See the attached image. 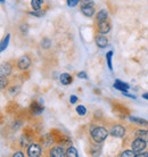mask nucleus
Here are the masks:
<instances>
[{
  "mask_svg": "<svg viewBox=\"0 0 148 157\" xmlns=\"http://www.w3.org/2000/svg\"><path fill=\"white\" fill-rule=\"evenodd\" d=\"M91 138L96 144H101L103 141H105L106 138L108 137V131L103 128V126H96L91 129Z\"/></svg>",
  "mask_w": 148,
  "mask_h": 157,
  "instance_id": "f257e3e1",
  "label": "nucleus"
},
{
  "mask_svg": "<svg viewBox=\"0 0 148 157\" xmlns=\"http://www.w3.org/2000/svg\"><path fill=\"white\" fill-rule=\"evenodd\" d=\"M30 66H31V58L27 55L21 56L20 58L17 59V67L21 71H26Z\"/></svg>",
  "mask_w": 148,
  "mask_h": 157,
  "instance_id": "f03ea898",
  "label": "nucleus"
},
{
  "mask_svg": "<svg viewBox=\"0 0 148 157\" xmlns=\"http://www.w3.org/2000/svg\"><path fill=\"white\" fill-rule=\"evenodd\" d=\"M147 147V141H145L140 138H137L136 140H133L132 144H131V148L132 150H134L136 153H140Z\"/></svg>",
  "mask_w": 148,
  "mask_h": 157,
  "instance_id": "7ed1b4c3",
  "label": "nucleus"
},
{
  "mask_svg": "<svg viewBox=\"0 0 148 157\" xmlns=\"http://www.w3.org/2000/svg\"><path fill=\"white\" fill-rule=\"evenodd\" d=\"M41 146L39 144H31L27 147V156L29 157H39L41 155Z\"/></svg>",
  "mask_w": 148,
  "mask_h": 157,
  "instance_id": "20e7f679",
  "label": "nucleus"
},
{
  "mask_svg": "<svg viewBox=\"0 0 148 157\" xmlns=\"http://www.w3.org/2000/svg\"><path fill=\"white\" fill-rule=\"evenodd\" d=\"M109 134L114 138H123L125 136V129L122 125H114L109 131Z\"/></svg>",
  "mask_w": 148,
  "mask_h": 157,
  "instance_id": "39448f33",
  "label": "nucleus"
},
{
  "mask_svg": "<svg viewBox=\"0 0 148 157\" xmlns=\"http://www.w3.org/2000/svg\"><path fill=\"white\" fill-rule=\"evenodd\" d=\"M51 157H64L66 156V151L64 150L62 146H55L50 149V153H49Z\"/></svg>",
  "mask_w": 148,
  "mask_h": 157,
  "instance_id": "423d86ee",
  "label": "nucleus"
},
{
  "mask_svg": "<svg viewBox=\"0 0 148 157\" xmlns=\"http://www.w3.org/2000/svg\"><path fill=\"white\" fill-rule=\"evenodd\" d=\"M97 30L100 34H107L109 31H111V24L107 22V21H104V22H99L97 26Z\"/></svg>",
  "mask_w": 148,
  "mask_h": 157,
  "instance_id": "0eeeda50",
  "label": "nucleus"
},
{
  "mask_svg": "<svg viewBox=\"0 0 148 157\" xmlns=\"http://www.w3.org/2000/svg\"><path fill=\"white\" fill-rule=\"evenodd\" d=\"M30 108H31V112L34 115H39L43 112V106L41 105V100L40 101H33Z\"/></svg>",
  "mask_w": 148,
  "mask_h": 157,
  "instance_id": "6e6552de",
  "label": "nucleus"
},
{
  "mask_svg": "<svg viewBox=\"0 0 148 157\" xmlns=\"http://www.w3.org/2000/svg\"><path fill=\"white\" fill-rule=\"evenodd\" d=\"M95 41H96L97 47L100 48V49L106 48L107 46H108V39H107L105 36H96V39H95Z\"/></svg>",
  "mask_w": 148,
  "mask_h": 157,
  "instance_id": "1a4fd4ad",
  "label": "nucleus"
},
{
  "mask_svg": "<svg viewBox=\"0 0 148 157\" xmlns=\"http://www.w3.org/2000/svg\"><path fill=\"white\" fill-rule=\"evenodd\" d=\"M113 86L116 89V90L121 91V92H125V91H128L129 88H130V86H129L128 83L122 82L121 80H115V82H114Z\"/></svg>",
  "mask_w": 148,
  "mask_h": 157,
  "instance_id": "9d476101",
  "label": "nucleus"
},
{
  "mask_svg": "<svg viewBox=\"0 0 148 157\" xmlns=\"http://www.w3.org/2000/svg\"><path fill=\"white\" fill-rule=\"evenodd\" d=\"M59 81H60V83H62L63 86H68V84H71V83L73 82V78L68 73H63L59 76Z\"/></svg>",
  "mask_w": 148,
  "mask_h": 157,
  "instance_id": "9b49d317",
  "label": "nucleus"
},
{
  "mask_svg": "<svg viewBox=\"0 0 148 157\" xmlns=\"http://www.w3.org/2000/svg\"><path fill=\"white\" fill-rule=\"evenodd\" d=\"M81 13L86 17H92L95 15L94 6H81Z\"/></svg>",
  "mask_w": 148,
  "mask_h": 157,
  "instance_id": "f8f14e48",
  "label": "nucleus"
},
{
  "mask_svg": "<svg viewBox=\"0 0 148 157\" xmlns=\"http://www.w3.org/2000/svg\"><path fill=\"white\" fill-rule=\"evenodd\" d=\"M12 73V65L9 63H4L0 67V74L8 76V75Z\"/></svg>",
  "mask_w": 148,
  "mask_h": 157,
  "instance_id": "ddd939ff",
  "label": "nucleus"
},
{
  "mask_svg": "<svg viewBox=\"0 0 148 157\" xmlns=\"http://www.w3.org/2000/svg\"><path fill=\"white\" fill-rule=\"evenodd\" d=\"M108 18V12L106 9H101L97 13V16H96V21L98 23L99 22H104V21H107Z\"/></svg>",
  "mask_w": 148,
  "mask_h": 157,
  "instance_id": "4468645a",
  "label": "nucleus"
},
{
  "mask_svg": "<svg viewBox=\"0 0 148 157\" xmlns=\"http://www.w3.org/2000/svg\"><path fill=\"white\" fill-rule=\"evenodd\" d=\"M136 137L140 138L142 140L148 142V130H137L136 131Z\"/></svg>",
  "mask_w": 148,
  "mask_h": 157,
  "instance_id": "2eb2a0df",
  "label": "nucleus"
},
{
  "mask_svg": "<svg viewBox=\"0 0 148 157\" xmlns=\"http://www.w3.org/2000/svg\"><path fill=\"white\" fill-rule=\"evenodd\" d=\"M130 118V121L133 122V123H137V124H140V125H148V121L144 120V118H140V117H134V116H131Z\"/></svg>",
  "mask_w": 148,
  "mask_h": 157,
  "instance_id": "dca6fc26",
  "label": "nucleus"
},
{
  "mask_svg": "<svg viewBox=\"0 0 148 157\" xmlns=\"http://www.w3.org/2000/svg\"><path fill=\"white\" fill-rule=\"evenodd\" d=\"M42 4L43 0H31V7L33 10H40Z\"/></svg>",
  "mask_w": 148,
  "mask_h": 157,
  "instance_id": "f3484780",
  "label": "nucleus"
},
{
  "mask_svg": "<svg viewBox=\"0 0 148 157\" xmlns=\"http://www.w3.org/2000/svg\"><path fill=\"white\" fill-rule=\"evenodd\" d=\"M66 156L67 157H78L79 156V154H78V150L75 149L74 147H68L66 149Z\"/></svg>",
  "mask_w": 148,
  "mask_h": 157,
  "instance_id": "a211bd4d",
  "label": "nucleus"
},
{
  "mask_svg": "<svg viewBox=\"0 0 148 157\" xmlns=\"http://www.w3.org/2000/svg\"><path fill=\"white\" fill-rule=\"evenodd\" d=\"M42 144L45 147H49V146L53 144V138H51L50 134H46L42 137Z\"/></svg>",
  "mask_w": 148,
  "mask_h": 157,
  "instance_id": "6ab92c4d",
  "label": "nucleus"
},
{
  "mask_svg": "<svg viewBox=\"0 0 148 157\" xmlns=\"http://www.w3.org/2000/svg\"><path fill=\"white\" fill-rule=\"evenodd\" d=\"M112 57H113V51L111 50L106 54V60H107V65L111 71H113V65H112Z\"/></svg>",
  "mask_w": 148,
  "mask_h": 157,
  "instance_id": "aec40b11",
  "label": "nucleus"
},
{
  "mask_svg": "<svg viewBox=\"0 0 148 157\" xmlns=\"http://www.w3.org/2000/svg\"><path fill=\"white\" fill-rule=\"evenodd\" d=\"M27 145H31V139L23 134V136L21 137V146H22V147H27Z\"/></svg>",
  "mask_w": 148,
  "mask_h": 157,
  "instance_id": "412c9836",
  "label": "nucleus"
},
{
  "mask_svg": "<svg viewBox=\"0 0 148 157\" xmlns=\"http://www.w3.org/2000/svg\"><path fill=\"white\" fill-rule=\"evenodd\" d=\"M41 47L43 49H49L51 47V40L48 39V38H43L42 41H41Z\"/></svg>",
  "mask_w": 148,
  "mask_h": 157,
  "instance_id": "4be33fe9",
  "label": "nucleus"
},
{
  "mask_svg": "<svg viewBox=\"0 0 148 157\" xmlns=\"http://www.w3.org/2000/svg\"><path fill=\"white\" fill-rule=\"evenodd\" d=\"M136 151L134 150H124V151H122L120 154V156L121 157H136Z\"/></svg>",
  "mask_w": 148,
  "mask_h": 157,
  "instance_id": "5701e85b",
  "label": "nucleus"
},
{
  "mask_svg": "<svg viewBox=\"0 0 148 157\" xmlns=\"http://www.w3.org/2000/svg\"><path fill=\"white\" fill-rule=\"evenodd\" d=\"M75 110H76V113H78L79 115H81V116H84V115L87 114V108L83 106V105H79Z\"/></svg>",
  "mask_w": 148,
  "mask_h": 157,
  "instance_id": "b1692460",
  "label": "nucleus"
},
{
  "mask_svg": "<svg viewBox=\"0 0 148 157\" xmlns=\"http://www.w3.org/2000/svg\"><path fill=\"white\" fill-rule=\"evenodd\" d=\"M9 39H10V34H7V36H6V38L4 39V41L1 42V48H0V50H1V51H4L5 49L7 48L8 42H9Z\"/></svg>",
  "mask_w": 148,
  "mask_h": 157,
  "instance_id": "393cba45",
  "label": "nucleus"
},
{
  "mask_svg": "<svg viewBox=\"0 0 148 157\" xmlns=\"http://www.w3.org/2000/svg\"><path fill=\"white\" fill-rule=\"evenodd\" d=\"M0 88H1V90H4L5 88L7 86L8 84V80H7V76H5V75H1V78H0Z\"/></svg>",
  "mask_w": 148,
  "mask_h": 157,
  "instance_id": "a878e982",
  "label": "nucleus"
},
{
  "mask_svg": "<svg viewBox=\"0 0 148 157\" xmlns=\"http://www.w3.org/2000/svg\"><path fill=\"white\" fill-rule=\"evenodd\" d=\"M29 14L32 16H35V17H42V16L45 15V12H42V10L40 9V10H33V12H30Z\"/></svg>",
  "mask_w": 148,
  "mask_h": 157,
  "instance_id": "bb28decb",
  "label": "nucleus"
},
{
  "mask_svg": "<svg viewBox=\"0 0 148 157\" xmlns=\"http://www.w3.org/2000/svg\"><path fill=\"white\" fill-rule=\"evenodd\" d=\"M81 2V0H67L66 4L67 6H70V7H75L76 5H79Z\"/></svg>",
  "mask_w": 148,
  "mask_h": 157,
  "instance_id": "cd10ccee",
  "label": "nucleus"
},
{
  "mask_svg": "<svg viewBox=\"0 0 148 157\" xmlns=\"http://www.w3.org/2000/svg\"><path fill=\"white\" fill-rule=\"evenodd\" d=\"M81 6H94V0H81Z\"/></svg>",
  "mask_w": 148,
  "mask_h": 157,
  "instance_id": "c85d7f7f",
  "label": "nucleus"
},
{
  "mask_svg": "<svg viewBox=\"0 0 148 157\" xmlns=\"http://www.w3.org/2000/svg\"><path fill=\"white\" fill-rule=\"evenodd\" d=\"M18 91H20V86H13V88L9 89V92H10V94H12L13 97H14L15 94H18Z\"/></svg>",
  "mask_w": 148,
  "mask_h": 157,
  "instance_id": "c756f323",
  "label": "nucleus"
},
{
  "mask_svg": "<svg viewBox=\"0 0 148 157\" xmlns=\"http://www.w3.org/2000/svg\"><path fill=\"white\" fill-rule=\"evenodd\" d=\"M78 101V97L76 96H74V94H72L70 97V102L71 104H75V102Z\"/></svg>",
  "mask_w": 148,
  "mask_h": 157,
  "instance_id": "7c9ffc66",
  "label": "nucleus"
},
{
  "mask_svg": "<svg viewBox=\"0 0 148 157\" xmlns=\"http://www.w3.org/2000/svg\"><path fill=\"white\" fill-rule=\"evenodd\" d=\"M79 78H88V75L86 74V72H80L78 74Z\"/></svg>",
  "mask_w": 148,
  "mask_h": 157,
  "instance_id": "2f4dec72",
  "label": "nucleus"
},
{
  "mask_svg": "<svg viewBox=\"0 0 148 157\" xmlns=\"http://www.w3.org/2000/svg\"><path fill=\"white\" fill-rule=\"evenodd\" d=\"M136 157H148V153L147 151H140V154H137L136 155Z\"/></svg>",
  "mask_w": 148,
  "mask_h": 157,
  "instance_id": "473e14b6",
  "label": "nucleus"
},
{
  "mask_svg": "<svg viewBox=\"0 0 148 157\" xmlns=\"http://www.w3.org/2000/svg\"><path fill=\"white\" fill-rule=\"evenodd\" d=\"M21 124H22L21 122H16V123H14V124H13V130H17L18 128H20L18 125H21Z\"/></svg>",
  "mask_w": 148,
  "mask_h": 157,
  "instance_id": "72a5a7b5",
  "label": "nucleus"
},
{
  "mask_svg": "<svg viewBox=\"0 0 148 157\" xmlns=\"http://www.w3.org/2000/svg\"><path fill=\"white\" fill-rule=\"evenodd\" d=\"M13 156L14 157H24V154L22 153V151H17V153H15Z\"/></svg>",
  "mask_w": 148,
  "mask_h": 157,
  "instance_id": "f704fd0d",
  "label": "nucleus"
},
{
  "mask_svg": "<svg viewBox=\"0 0 148 157\" xmlns=\"http://www.w3.org/2000/svg\"><path fill=\"white\" fill-rule=\"evenodd\" d=\"M21 30H22V32H26L27 31V25H26V24L21 25Z\"/></svg>",
  "mask_w": 148,
  "mask_h": 157,
  "instance_id": "c9c22d12",
  "label": "nucleus"
},
{
  "mask_svg": "<svg viewBox=\"0 0 148 157\" xmlns=\"http://www.w3.org/2000/svg\"><path fill=\"white\" fill-rule=\"evenodd\" d=\"M123 94H124V92H123ZM124 96H127V97H130V98L136 99V96H133V94H124Z\"/></svg>",
  "mask_w": 148,
  "mask_h": 157,
  "instance_id": "e433bc0d",
  "label": "nucleus"
},
{
  "mask_svg": "<svg viewBox=\"0 0 148 157\" xmlns=\"http://www.w3.org/2000/svg\"><path fill=\"white\" fill-rule=\"evenodd\" d=\"M142 98H144V99H147V100H148V92H147V94H142Z\"/></svg>",
  "mask_w": 148,
  "mask_h": 157,
  "instance_id": "4c0bfd02",
  "label": "nucleus"
},
{
  "mask_svg": "<svg viewBox=\"0 0 148 157\" xmlns=\"http://www.w3.org/2000/svg\"><path fill=\"white\" fill-rule=\"evenodd\" d=\"M0 1H1V4H4L5 2V0H0Z\"/></svg>",
  "mask_w": 148,
  "mask_h": 157,
  "instance_id": "58836bf2",
  "label": "nucleus"
}]
</instances>
